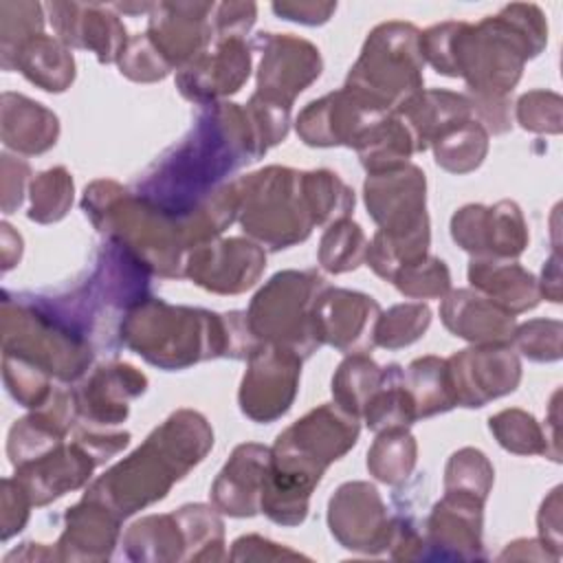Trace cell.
Instances as JSON below:
<instances>
[{
    "label": "cell",
    "instance_id": "30bf717a",
    "mask_svg": "<svg viewBox=\"0 0 563 563\" xmlns=\"http://www.w3.org/2000/svg\"><path fill=\"white\" fill-rule=\"evenodd\" d=\"M328 288L314 271H282L273 275L251 299L246 321L260 343L292 350L301 358L319 347L314 306Z\"/></svg>",
    "mask_w": 563,
    "mask_h": 563
},
{
    "label": "cell",
    "instance_id": "484cf974",
    "mask_svg": "<svg viewBox=\"0 0 563 563\" xmlns=\"http://www.w3.org/2000/svg\"><path fill=\"white\" fill-rule=\"evenodd\" d=\"M321 477V471L271 449L260 512L284 528L303 523L310 508V495Z\"/></svg>",
    "mask_w": 563,
    "mask_h": 563
},
{
    "label": "cell",
    "instance_id": "e0dca14e",
    "mask_svg": "<svg viewBox=\"0 0 563 563\" xmlns=\"http://www.w3.org/2000/svg\"><path fill=\"white\" fill-rule=\"evenodd\" d=\"M266 268V253L251 240H211L187 253L185 277L218 295H240L253 288Z\"/></svg>",
    "mask_w": 563,
    "mask_h": 563
},
{
    "label": "cell",
    "instance_id": "6125c7cd",
    "mask_svg": "<svg viewBox=\"0 0 563 563\" xmlns=\"http://www.w3.org/2000/svg\"><path fill=\"white\" fill-rule=\"evenodd\" d=\"M508 559H537V561H559L539 539H517L512 543L506 545V550L499 554V561H508Z\"/></svg>",
    "mask_w": 563,
    "mask_h": 563
},
{
    "label": "cell",
    "instance_id": "6f0895ef",
    "mask_svg": "<svg viewBox=\"0 0 563 563\" xmlns=\"http://www.w3.org/2000/svg\"><path fill=\"white\" fill-rule=\"evenodd\" d=\"M229 559L231 561H279V559H306V556L275 541H268L264 537L246 534L233 541V550Z\"/></svg>",
    "mask_w": 563,
    "mask_h": 563
},
{
    "label": "cell",
    "instance_id": "f6af8a7d",
    "mask_svg": "<svg viewBox=\"0 0 563 563\" xmlns=\"http://www.w3.org/2000/svg\"><path fill=\"white\" fill-rule=\"evenodd\" d=\"M495 482V471L488 457L473 446L455 451L444 468V493H460L486 504Z\"/></svg>",
    "mask_w": 563,
    "mask_h": 563
},
{
    "label": "cell",
    "instance_id": "d6a6232c",
    "mask_svg": "<svg viewBox=\"0 0 563 563\" xmlns=\"http://www.w3.org/2000/svg\"><path fill=\"white\" fill-rule=\"evenodd\" d=\"M20 70L31 84L46 92H64L75 79V59L70 48L51 35H35L26 40L4 70Z\"/></svg>",
    "mask_w": 563,
    "mask_h": 563
},
{
    "label": "cell",
    "instance_id": "7402d4cb",
    "mask_svg": "<svg viewBox=\"0 0 563 563\" xmlns=\"http://www.w3.org/2000/svg\"><path fill=\"white\" fill-rule=\"evenodd\" d=\"M147 389V376L130 363L99 365L77 389H73L77 422L106 429L119 424L130 413V400Z\"/></svg>",
    "mask_w": 563,
    "mask_h": 563
},
{
    "label": "cell",
    "instance_id": "d590c367",
    "mask_svg": "<svg viewBox=\"0 0 563 563\" xmlns=\"http://www.w3.org/2000/svg\"><path fill=\"white\" fill-rule=\"evenodd\" d=\"M361 418H365V424L374 433L409 429L418 420L416 402L405 385V369L398 363L385 367V378L376 394L365 405Z\"/></svg>",
    "mask_w": 563,
    "mask_h": 563
},
{
    "label": "cell",
    "instance_id": "52a82bcc",
    "mask_svg": "<svg viewBox=\"0 0 563 563\" xmlns=\"http://www.w3.org/2000/svg\"><path fill=\"white\" fill-rule=\"evenodd\" d=\"M420 31L411 22L389 20L372 29L345 88L383 112L405 108L424 84Z\"/></svg>",
    "mask_w": 563,
    "mask_h": 563
},
{
    "label": "cell",
    "instance_id": "c3c4849f",
    "mask_svg": "<svg viewBox=\"0 0 563 563\" xmlns=\"http://www.w3.org/2000/svg\"><path fill=\"white\" fill-rule=\"evenodd\" d=\"M396 290L409 299H442L451 290L449 266L433 255L405 264L391 277Z\"/></svg>",
    "mask_w": 563,
    "mask_h": 563
},
{
    "label": "cell",
    "instance_id": "11a10c76",
    "mask_svg": "<svg viewBox=\"0 0 563 563\" xmlns=\"http://www.w3.org/2000/svg\"><path fill=\"white\" fill-rule=\"evenodd\" d=\"M33 501L15 477L2 479V541L20 532L29 519Z\"/></svg>",
    "mask_w": 563,
    "mask_h": 563
},
{
    "label": "cell",
    "instance_id": "d6986e66",
    "mask_svg": "<svg viewBox=\"0 0 563 563\" xmlns=\"http://www.w3.org/2000/svg\"><path fill=\"white\" fill-rule=\"evenodd\" d=\"M216 2H156L150 11L147 37L169 62L172 68H185L207 53L213 29Z\"/></svg>",
    "mask_w": 563,
    "mask_h": 563
},
{
    "label": "cell",
    "instance_id": "681fc988",
    "mask_svg": "<svg viewBox=\"0 0 563 563\" xmlns=\"http://www.w3.org/2000/svg\"><path fill=\"white\" fill-rule=\"evenodd\" d=\"M44 26L40 2H0V62L2 68L11 62L15 51L31 37L40 35Z\"/></svg>",
    "mask_w": 563,
    "mask_h": 563
},
{
    "label": "cell",
    "instance_id": "ee69618b",
    "mask_svg": "<svg viewBox=\"0 0 563 563\" xmlns=\"http://www.w3.org/2000/svg\"><path fill=\"white\" fill-rule=\"evenodd\" d=\"M367 246L369 242L363 229L350 218H345L328 224L325 233L321 235L317 257L323 271L332 275H341L358 268L365 262Z\"/></svg>",
    "mask_w": 563,
    "mask_h": 563
},
{
    "label": "cell",
    "instance_id": "f546056e",
    "mask_svg": "<svg viewBox=\"0 0 563 563\" xmlns=\"http://www.w3.org/2000/svg\"><path fill=\"white\" fill-rule=\"evenodd\" d=\"M471 286L499 303L510 314H521L539 306L541 292L537 277L515 260L473 257L468 264Z\"/></svg>",
    "mask_w": 563,
    "mask_h": 563
},
{
    "label": "cell",
    "instance_id": "4316f807",
    "mask_svg": "<svg viewBox=\"0 0 563 563\" xmlns=\"http://www.w3.org/2000/svg\"><path fill=\"white\" fill-rule=\"evenodd\" d=\"M268 460L271 449L264 444L244 442L235 446L211 486L213 508L229 517H255L262 504Z\"/></svg>",
    "mask_w": 563,
    "mask_h": 563
},
{
    "label": "cell",
    "instance_id": "f35d334b",
    "mask_svg": "<svg viewBox=\"0 0 563 563\" xmlns=\"http://www.w3.org/2000/svg\"><path fill=\"white\" fill-rule=\"evenodd\" d=\"M176 519L185 537V561H224V523L216 508L187 504L178 508Z\"/></svg>",
    "mask_w": 563,
    "mask_h": 563
},
{
    "label": "cell",
    "instance_id": "680465c9",
    "mask_svg": "<svg viewBox=\"0 0 563 563\" xmlns=\"http://www.w3.org/2000/svg\"><path fill=\"white\" fill-rule=\"evenodd\" d=\"M2 211L13 213L24 200V185L31 176L26 161L11 154H2Z\"/></svg>",
    "mask_w": 563,
    "mask_h": 563
},
{
    "label": "cell",
    "instance_id": "7bdbcfd3",
    "mask_svg": "<svg viewBox=\"0 0 563 563\" xmlns=\"http://www.w3.org/2000/svg\"><path fill=\"white\" fill-rule=\"evenodd\" d=\"M303 191L314 227L345 220L354 211V191L330 169L303 172Z\"/></svg>",
    "mask_w": 563,
    "mask_h": 563
},
{
    "label": "cell",
    "instance_id": "cb8c5ba5",
    "mask_svg": "<svg viewBox=\"0 0 563 563\" xmlns=\"http://www.w3.org/2000/svg\"><path fill=\"white\" fill-rule=\"evenodd\" d=\"M57 37L70 48H86L101 64L119 62L128 46V33L119 15L101 4L53 2L46 4Z\"/></svg>",
    "mask_w": 563,
    "mask_h": 563
},
{
    "label": "cell",
    "instance_id": "f1b7e54d",
    "mask_svg": "<svg viewBox=\"0 0 563 563\" xmlns=\"http://www.w3.org/2000/svg\"><path fill=\"white\" fill-rule=\"evenodd\" d=\"M121 517L103 501L84 495L66 510V526L57 541L59 561H106L119 539Z\"/></svg>",
    "mask_w": 563,
    "mask_h": 563
},
{
    "label": "cell",
    "instance_id": "1f68e13d",
    "mask_svg": "<svg viewBox=\"0 0 563 563\" xmlns=\"http://www.w3.org/2000/svg\"><path fill=\"white\" fill-rule=\"evenodd\" d=\"M59 136V119L42 103L15 95H2V143L20 154L33 156L51 150Z\"/></svg>",
    "mask_w": 563,
    "mask_h": 563
},
{
    "label": "cell",
    "instance_id": "7c38bea8",
    "mask_svg": "<svg viewBox=\"0 0 563 563\" xmlns=\"http://www.w3.org/2000/svg\"><path fill=\"white\" fill-rule=\"evenodd\" d=\"M332 537L352 552L380 554L389 550L394 519L369 482H345L328 501Z\"/></svg>",
    "mask_w": 563,
    "mask_h": 563
},
{
    "label": "cell",
    "instance_id": "9f6ffc18",
    "mask_svg": "<svg viewBox=\"0 0 563 563\" xmlns=\"http://www.w3.org/2000/svg\"><path fill=\"white\" fill-rule=\"evenodd\" d=\"M257 7L253 2H222L213 9L216 40L244 37L255 24Z\"/></svg>",
    "mask_w": 563,
    "mask_h": 563
},
{
    "label": "cell",
    "instance_id": "be15d7a7",
    "mask_svg": "<svg viewBox=\"0 0 563 563\" xmlns=\"http://www.w3.org/2000/svg\"><path fill=\"white\" fill-rule=\"evenodd\" d=\"M539 292L541 297L559 303L561 301V266H559V253L554 251L541 273V282H539Z\"/></svg>",
    "mask_w": 563,
    "mask_h": 563
},
{
    "label": "cell",
    "instance_id": "f5cc1de1",
    "mask_svg": "<svg viewBox=\"0 0 563 563\" xmlns=\"http://www.w3.org/2000/svg\"><path fill=\"white\" fill-rule=\"evenodd\" d=\"M117 64L121 68V75L141 84L165 79L174 70L169 62L161 55V51L152 44L147 33L130 37Z\"/></svg>",
    "mask_w": 563,
    "mask_h": 563
},
{
    "label": "cell",
    "instance_id": "7a4b0ae2",
    "mask_svg": "<svg viewBox=\"0 0 563 563\" xmlns=\"http://www.w3.org/2000/svg\"><path fill=\"white\" fill-rule=\"evenodd\" d=\"M262 156L246 110L218 101L198 117L189 136L156 163L139 185V196L178 218L213 194L227 174Z\"/></svg>",
    "mask_w": 563,
    "mask_h": 563
},
{
    "label": "cell",
    "instance_id": "bcb514c9",
    "mask_svg": "<svg viewBox=\"0 0 563 563\" xmlns=\"http://www.w3.org/2000/svg\"><path fill=\"white\" fill-rule=\"evenodd\" d=\"M431 323V310L427 303H396L387 312H380L374 328V345L385 350H400L424 336Z\"/></svg>",
    "mask_w": 563,
    "mask_h": 563
},
{
    "label": "cell",
    "instance_id": "44dd1931",
    "mask_svg": "<svg viewBox=\"0 0 563 563\" xmlns=\"http://www.w3.org/2000/svg\"><path fill=\"white\" fill-rule=\"evenodd\" d=\"M380 306L363 292L325 288L314 306L317 334L321 345H332L343 354H367L374 347V328Z\"/></svg>",
    "mask_w": 563,
    "mask_h": 563
},
{
    "label": "cell",
    "instance_id": "74e56055",
    "mask_svg": "<svg viewBox=\"0 0 563 563\" xmlns=\"http://www.w3.org/2000/svg\"><path fill=\"white\" fill-rule=\"evenodd\" d=\"M383 378L385 367H380L369 354H347L332 376L334 405L345 413L361 418Z\"/></svg>",
    "mask_w": 563,
    "mask_h": 563
},
{
    "label": "cell",
    "instance_id": "277c9868",
    "mask_svg": "<svg viewBox=\"0 0 563 563\" xmlns=\"http://www.w3.org/2000/svg\"><path fill=\"white\" fill-rule=\"evenodd\" d=\"M213 446L207 418L194 409L174 411L125 460L117 462L88 488L121 519L161 501Z\"/></svg>",
    "mask_w": 563,
    "mask_h": 563
},
{
    "label": "cell",
    "instance_id": "60d3db41",
    "mask_svg": "<svg viewBox=\"0 0 563 563\" xmlns=\"http://www.w3.org/2000/svg\"><path fill=\"white\" fill-rule=\"evenodd\" d=\"M488 429L495 440L510 453L517 455H545L554 462L561 453L552 446L548 433L537 422V418L523 409H504L488 418Z\"/></svg>",
    "mask_w": 563,
    "mask_h": 563
},
{
    "label": "cell",
    "instance_id": "f907efd6",
    "mask_svg": "<svg viewBox=\"0 0 563 563\" xmlns=\"http://www.w3.org/2000/svg\"><path fill=\"white\" fill-rule=\"evenodd\" d=\"M2 376L9 394L29 409L42 407L55 389L46 372L11 354H2Z\"/></svg>",
    "mask_w": 563,
    "mask_h": 563
},
{
    "label": "cell",
    "instance_id": "d4e9b609",
    "mask_svg": "<svg viewBox=\"0 0 563 563\" xmlns=\"http://www.w3.org/2000/svg\"><path fill=\"white\" fill-rule=\"evenodd\" d=\"M95 466H99L95 457L81 444L70 440L26 464L15 466L13 477L22 484L33 506H46L68 490L84 486Z\"/></svg>",
    "mask_w": 563,
    "mask_h": 563
},
{
    "label": "cell",
    "instance_id": "603a6c76",
    "mask_svg": "<svg viewBox=\"0 0 563 563\" xmlns=\"http://www.w3.org/2000/svg\"><path fill=\"white\" fill-rule=\"evenodd\" d=\"M482 510L484 501L475 497L444 493L424 526V548L431 550L427 559H484Z\"/></svg>",
    "mask_w": 563,
    "mask_h": 563
},
{
    "label": "cell",
    "instance_id": "8d00e7d4",
    "mask_svg": "<svg viewBox=\"0 0 563 563\" xmlns=\"http://www.w3.org/2000/svg\"><path fill=\"white\" fill-rule=\"evenodd\" d=\"M405 385L416 402L418 420L457 407L446 358L422 356L411 361L405 369Z\"/></svg>",
    "mask_w": 563,
    "mask_h": 563
},
{
    "label": "cell",
    "instance_id": "8fae6325",
    "mask_svg": "<svg viewBox=\"0 0 563 563\" xmlns=\"http://www.w3.org/2000/svg\"><path fill=\"white\" fill-rule=\"evenodd\" d=\"M246 361L249 367L238 394L240 409L253 422H275L295 402L303 358L292 350L260 343Z\"/></svg>",
    "mask_w": 563,
    "mask_h": 563
},
{
    "label": "cell",
    "instance_id": "5bb4252c",
    "mask_svg": "<svg viewBox=\"0 0 563 563\" xmlns=\"http://www.w3.org/2000/svg\"><path fill=\"white\" fill-rule=\"evenodd\" d=\"M451 238L473 257L515 260L528 246V227L515 200L466 205L451 218Z\"/></svg>",
    "mask_w": 563,
    "mask_h": 563
},
{
    "label": "cell",
    "instance_id": "83f0119b",
    "mask_svg": "<svg viewBox=\"0 0 563 563\" xmlns=\"http://www.w3.org/2000/svg\"><path fill=\"white\" fill-rule=\"evenodd\" d=\"M444 328L473 345L510 343L515 332V314L473 288L449 290L440 303Z\"/></svg>",
    "mask_w": 563,
    "mask_h": 563
},
{
    "label": "cell",
    "instance_id": "2e32d148",
    "mask_svg": "<svg viewBox=\"0 0 563 563\" xmlns=\"http://www.w3.org/2000/svg\"><path fill=\"white\" fill-rule=\"evenodd\" d=\"M358 431V418L345 413L334 402H325L284 429L271 449L325 473L332 462L356 444Z\"/></svg>",
    "mask_w": 563,
    "mask_h": 563
},
{
    "label": "cell",
    "instance_id": "e575fe53",
    "mask_svg": "<svg viewBox=\"0 0 563 563\" xmlns=\"http://www.w3.org/2000/svg\"><path fill=\"white\" fill-rule=\"evenodd\" d=\"M123 548L132 561H185V537L174 512L134 521L123 534Z\"/></svg>",
    "mask_w": 563,
    "mask_h": 563
},
{
    "label": "cell",
    "instance_id": "8992f818",
    "mask_svg": "<svg viewBox=\"0 0 563 563\" xmlns=\"http://www.w3.org/2000/svg\"><path fill=\"white\" fill-rule=\"evenodd\" d=\"M363 196L367 213L378 224L365 262L380 279L391 282L400 266L429 255L424 172L405 163L389 172L367 174Z\"/></svg>",
    "mask_w": 563,
    "mask_h": 563
},
{
    "label": "cell",
    "instance_id": "816d5d0a",
    "mask_svg": "<svg viewBox=\"0 0 563 563\" xmlns=\"http://www.w3.org/2000/svg\"><path fill=\"white\" fill-rule=\"evenodd\" d=\"M563 323L559 319H530L515 325L510 345L534 363H554L561 358Z\"/></svg>",
    "mask_w": 563,
    "mask_h": 563
},
{
    "label": "cell",
    "instance_id": "9a60e30c",
    "mask_svg": "<svg viewBox=\"0 0 563 563\" xmlns=\"http://www.w3.org/2000/svg\"><path fill=\"white\" fill-rule=\"evenodd\" d=\"M253 44L262 53L255 92L292 108L295 97L321 75L319 48L290 33H260Z\"/></svg>",
    "mask_w": 563,
    "mask_h": 563
},
{
    "label": "cell",
    "instance_id": "ba28073f",
    "mask_svg": "<svg viewBox=\"0 0 563 563\" xmlns=\"http://www.w3.org/2000/svg\"><path fill=\"white\" fill-rule=\"evenodd\" d=\"M238 220L246 235L271 251L303 242L314 220L303 191V172L271 165L233 180Z\"/></svg>",
    "mask_w": 563,
    "mask_h": 563
},
{
    "label": "cell",
    "instance_id": "7dc6e473",
    "mask_svg": "<svg viewBox=\"0 0 563 563\" xmlns=\"http://www.w3.org/2000/svg\"><path fill=\"white\" fill-rule=\"evenodd\" d=\"M73 178L66 167H53L31 183V209L29 220L40 224H51L62 220L73 205Z\"/></svg>",
    "mask_w": 563,
    "mask_h": 563
},
{
    "label": "cell",
    "instance_id": "3957f363",
    "mask_svg": "<svg viewBox=\"0 0 563 563\" xmlns=\"http://www.w3.org/2000/svg\"><path fill=\"white\" fill-rule=\"evenodd\" d=\"M121 341L161 369H185L207 358H249L260 345L246 312H209L145 297L125 312Z\"/></svg>",
    "mask_w": 563,
    "mask_h": 563
},
{
    "label": "cell",
    "instance_id": "e7e4bbea",
    "mask_svg": "<svg viewBox=\"0 0 563 563\" xmlns=\"http://www.w3.org/2000/svg\"><path fill=\"white\" fill-rule=\"evenodd\" d=\"M22 255V238L11 224L2 222V271H11Z\"/></svg>",
    "mask_w": 563,
    "mask_h": 563
},
{
    "label": "cell",
    "instance_id": "b9f144b4",
    "mask_svg": "<svg viewBox=\"0 0 563 563\" xmlns=\"http://www.w3.org/2000/svg\"><path fill=\"white\" fill-rule=\"evenodd\" d=\"M418 444L407 429H391L376 433L367 451V471L383 484H402L416 466Z\"/></svg>",
    "mask_w": 563,
    "mask_h": 563
},
{
    "label": "cell",
    "instance_id": "836d02e7",
    "mask_svg": "<svg viewBox=\"0 0 563 563\" xmlns=\"http://www.w3.org/2000/svg\"><path fill=\"white\" fill-rule=\"evenodd\" d=\"M354 150L367 174H380L409 163L416 143L402 117L389 112L367 128Z\"/></svg>",
    "mask_w": 563,
    "mask_h": 563
},
{
    "label": "cell",
    "instance_id": "db71d44e",
    "mask_svg": "<svg viewBox=\"0 0 563 563\" xmlns=\"http://www.w3.org/2000/svg\"><path fill=\"white\" fill-rule=\"evenodd\" d=\"M561 97L552 90H530L517 101V121L534 134L561 132Z\"/></svg>",
    "mask_w": 563,
    "mask_h": 563
},
{
    "label": "cell",
    "instance_id": "4fadbf2b",
    "mask_svg": "<svg viewBox=\"0 0 563 563\" xmlns=\"http://www.w3.org/2000/svg\"><path fill=\"white\" fill-rule=\"evenodd\" d=\"M457 407L477 409L512 394L521 380V361L510 343L473 345L446 358Z\"/></svg>",
    "mask_w": 563,
    "mask_h": 563
},
{
    "label": "cell",
    "instance_id": "9c48e42d",
    "mask_svg": "<svg viewBox=\"0 0 563 563\" xmlns=\"http://www.w3.org/2000/svg\"><path fill=\"white\" fill-rule=\"evenodd\" d=\"M2 352L29 361L51 378L73 383L92 361V347L75 321H64L51 306L2 299Z\"/></svg>",
    "mask_w": 563,
    "mask_h": 563
},
{
    "label": "cell",
    "instance_id": "6da1fadb",
    "mask_svg": "<svg viewBox=\"0 0 563 563\" xmlns=\"http://www.w3.org/2000/svg\"><path fill=\"white\" fill-rule=\"evenodd\" d=\"M548 44V22L537 4L512 2L477 24L442 22L420 33V53L435 73L462 77L471 99H506L523 64Z\"/></svg>",
    "mask_w": 563,
    "mask_h": 563
},
{
    "label": "cell",
    "instance_id": "ac0fdd59",
    "mask_svg": "<svg viewBox=\"0 0 563 563\" xmlns=\"http://www.w3.org/2000/svg\"><path fill=\"white\" fill-rule=\"evenodd\" d=\"M383 112L350 88H339L321 99L310 101L297 117L295 130L310 147H354L367 128L378 121Z\"/></svg>",
    "mask_w": 563,
    "mask_h": 563
},
{
    "label": "cell",
    "instance_id": "4dcf8cb0",
    "mask_svg": "<svg viewBox=\"0 0 563 563\" xmlns=\"http://www.w3.org/2000/svg\"><path fill=\"white\" fill-rule=\"evenodd\" d=\"M396 114H400L407 123L416 143V152L429 150L431 143L444 132L468 119H475L473 103L466 95L442 88L420 90Z\"/></svg>",
    "mask_w": 563,
    "mask_h": 563
},
{
    "label": "cell",
    "instance_id": "ffe728a7",
    "mask_svg": "<svg viewBox=\"0 0 563 563\" xmlns=\"http://www.w3.org/2000/svg\"><path fill=\"white\" fill-rule=\"evenodd\" d=\"M251 75V48L244 37L216 40L213 51L202 53L176 73V88L194 103L211 106L235 95Z\"/></svg>",
    "mask_w": 563,
    "mask_h": 563
},
{
    "label": "cell",
    "instance_id": "ab89813d",
    "mask_svg": "<svg viewBox=\"0 0 563 563\" xmlns=\"http://www.w3.org/2000/svg\"><path fill=\"white\" fill-rule=\"evenodd\" d=\"M435 163L451 174L477 169L488 154V132L477 119H468L431 143Z\"/></svg>",
    "mask_w": 563,
    "mask_h": 563
},
{
    "label": "cell",
    "instance_id": "94428289",
    "mask_svg": "<svg viewBox=\"0 0 563 563\" xmlns=\"http://www.w3.org/2000/svg\"><path fill=\"white\" fill-rule=\"evenodd\" d=\"M271 9L290 22H299L306 26H319L330 20L336 11V2H273Z\"/></svg>",
    "mask_w": 563,
    "mask_h": 563
},
{
    "label": "cell",
    "instance_id": "91938a15",
    "mask_svg": "<svg viewBox=\"0 0 563 563\" xmlns=\"http://www.w3.org/2000/svg\"><path fill=\"white\" fill-rule=\"evenodd\" d=\"M539 541L556 556L561 559V486H554L550 495L543 499L539 515Z\"/></svg>",
    "mask_w": 563,
    "mask_h": 563
},
{
    "label": "cell",
    "instance_id": "5b68a950",
    "mask_svg": "<svg viewBox=\"0 0 563 563\" xmlns=\"http://www.w3.org/2000/svg\"><path fill=\"white\" fill-rule=\"evenodd\" d=\"M81 209L108 240L128 251L143 268L161 277H185L187 246L178 220L143 196L128 194L114 180L86 187Z\"/></svg>",
    "mask_w": 563,
    "mask_h": 563
}]
</instances>
